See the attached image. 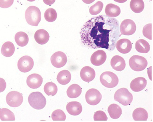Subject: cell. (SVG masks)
<instances>
[{"label":"cell","instance_id":"1","mask_svg":"<svg viewBox=\"0 0 153 122\" xmlns=\"http://www.w3.org/2000/svg\"><path fill=\"white\" fill-rule=\"evenodd\" d=\"M119 26L115 18L104 15L93 17L85 23L80 30L81 42L90 48L112 51L121 35Z\"/></svg>","mask_w":153,"mask_h":122},{"label":"cell","instance_id":"2","mask_svg":"<svg viewBox=\"0 0 153 122\" xmlns=\"http://www.w3.org/2000/svg\"><path fill=\"white\" fill-rule=\"evenodd\" d=\"M25 18L28 25L33 26H38L41 19L40 9L34 6L28 7L25 12Z\"/></svg>","mask_w":153,"mask_h":122},{"label":"cell","instance_id":"3","mask_svg":"<svg viewBox=\"0 0 153 122\" xmlns=\"http://www.w3.org/2000/svg\"><path fill=\"white\" fill-rule=\"evenodd\" d=\"M28 102L31 107L36 110L42 109L46 103V98L42 93L39 92L30 93L28 97Z\"/></svg>","mask_w":153,"mask_h":122},{"label":"cell","instance_id":"4","mask_svg":"<svg viewBox=\"0 0 153 122\" xmlns=\"http://www.w3.org/2000/svg\"><path fill=\"white\" fill-rule=\"evenodd\" d=\"M114 98L115 101L121 104L126 106L130 104L133 100V95L126 88H121L115 93Z\"/></svg>","mask_w":153,"mask_h":122},{"label":"cell","instance_id":"5","mask_svg":"<svg viewBox=\"0 0 153 122\" xmlns=\"http://www.w3.org/2000/svg\"><path fill=\"white\" fill-rule=\"evenodd\" d=\"M101 83L106 87L111 88L115 87L119 83V79L117 75L110 71L103 73L100 76Z\"/></svg>","mask_w":153,"mask_h":122},{"label":"cell","instance_id":"6","mask_svg":"<svg viewBox=\"0 0 153 122\" xmlns=\"http://www.w3.org/2000/svg\"><path fill=\"white\" fill-rule=\"evenodd\" d=\"M129 63L131 68L136 71H143L148 65L147 60L143 57L138 55H134L131 57Z\"/></svg>","mask_w":153,"mask_h":122},{"label":"cell","instance_id":"7","mask_svg":"<svg viewBox=\"0 0 153 122\" xmlns=\"http://www.w3.org/2000/svg\"><path fill=\"white\" fill-rule=\"evenodd\" d=\"M8 105L12 107H17L22 104L23 98L21 93L16 91H12L8 93L6 98Z\"/></svg>","mask_w":153,"mask_h":122},{"label":"cell","instance_id":"8","mask_svg":"<svg viewBox=\"0 0 153 122\" xmlns=\"http://www.w3.org/2000/svg\"><path fill=\"white\" fill-rule=\"evenodd\" d=\"M102 95L99 91L94 88L88 90L85 95L87 102L92 106L98 104L102 100Z\"/></svg>","mask_w":153,"mask_h":122},{"label":"cell","instance_id":"9","mask_svg":"<svg viewBox=\"0 0 153 122\" xmlns=\"http://www.w3.org/2000/svg\"><path fill=\"white\" fill-rule=\"evenodd\" d=\"M18 67L20 71L26 73L32 70L34 65L33 59L29 56H25L20 58L18 62Z\"/></svg>","mask_w":153,"mask_h":122},{"label":"cell","instance_id":"10","mask_svg":"<svg viewBox=\"0 0 153 122\" xmlns=\"http://www.w3.org/2000/svg\"><path fill=\"white\" fill-rule=\"evenodd\" d=\"M136 26L133 21L127 19L123 21L120 26L121 35L129 36L135 32Z\"/></svg>","mask_w":153,"mask_h":122},{"label":"cell","instance_id":"11","mask_svg":"<svg viewBox=\"0 0 153 122\" xmlns=\"http://www.w3.org/2000/svg\"><path fill=\"white\" fill-rule=\"evenodd\" d=\"M51 60L53 66L57 68H60L66 64L67 58L65 54L59 51L53 54L51 57Z\"/></svg>","mask_w":153,"mask_h":122},{"label":"cell","instance_id":"12","mask_svg":"<svg viewBox=\"0 0 153 122\" xmlns=\"http://www.w3.org/2000/svg\"><path fill=\"white\" fill-rule=\"evenodd\" d=\"M107 57V54L105 51L98 50L92 54L91 57V62L94 65L100 66L105 63Z\"/></svg>","mask_w":153,"mask_h":122},{"label":"cell","instance_id":"13","mask_svg":"<svg viewBox=\"0 0 153 122\" xmlns=\"http://www.w3.org/2000/svg\"><path fill=\"white\" fill-rule=\"evenodd\" d=\"M43 78L40 75L33 74H31L27 78V84L28 87L33 89L40 87L43 83Z\"/></svg>","mask_w":153,"mask_h":122},{"label":"cell","instance_id":"14","mask_svg":"<svg viewBox=\"0 0 153 122\" xmlns=\"http://www.w3.org/2000/svg\"><path fill=\"white\" fill-rule=\"evenodd\" d=\"M115 46L119 52L126 54L129 53L131 50L132 43L128 39H123L117 42Z\"/></svg>","mask_w":153,"mask_h":122},{"label":"cell","instance_id":"15","mask_svg":"<svg viewBox=\"0 0 153 122\" xmlns=\"http://www.w3.org/2000/svg\"><path fill=\"white\" fill-rule=\"evenodd\" d=\"M147 84L146 79L143 77H138L132 80L130 86L133 92H138L143 90L146 87Z\"/></svg>","mask_w":153,"mask_h":122},{"label":"cell","instance_id":"16","mask_svg":"<svg viewBox=\"0 0 153 122\" xmlns=\"http://www.w3.org/2000/svg\"><path fill=\"white\" fill-rule=\"evenodd\" d=\"M95 75L94 70L88 66L84 67L80 72V76L82 80L87 82L92 81L94 79Z\"/></svg>","mask_w":153,"mask_h":122},{"label":"cell","instance_id":"17","mask_svg":"<svg viewBox=\"0 0 153 122\" xmlns=\"http://www.w3.org/2000/svg\"><path fill=\"white\" fill-rule=\"evenodd\" d=\"M111 65L112 68L118 71H121L125 69L126 61L121 57L118 55L114 56L111 61Z\"/></svg>","mask_w":153,"mask_h":122},{"label":"cell","instance_id":"18","mask_svg":"<svg viewBox=\"0 0 153 122\" xmlns=\"http://www.w3.org/2000/svg\"><path fill=\"white\" fill-rule=\"evenodd\" d=\"M50 35L47 31L43 29L37 30L35 32L34 38L36 42L40 45H44L48 42Z\"/></svg>","mask_w":153,"mask_h":122},{"label":"cell","instance_id":"19","mask_svg":"<svg viewBox=\"0 0 153 122\" xmlns=\"http://www.w3.org/2000/svg\"><path fill=\"white\" fill-rule=\"evenodd\" d=\"M66 110L70 115L77 116L80 115L82 111V108L81 103L77 102L69 103L66 106Z\"/></svg>","mask_w":153,"mask_h":122},{"label":"cell","instance_id":"20","mask_svg":"<svg viewBox=\"0 0 153 122\" xmlns=\"http://www.w3.org/2000/svg\"><path fill=\"white\" fill-rule=\"evenodd\" d=\"M106 15L108 17H115L120 14L121 10L120 8L117 5L112 4L107 5L105 10Z\"/></svg>","mask_w":153,"mask_h":122},{"label":"cell","instance_id":"21","mask_svg":"<svg viewBox=\"0 0 153 122\" xmlns=\"http://www.w3.org/2000/svg\"><path fill=\"white\" fill-rule=\"evenodd\" d=\"M133 117L135 121H147L149 115L146 110L143 108H139L134 110Z\"/></svg>","mask_w":153,"mask_h":122},{"label":"cell","instance_id":"22","mask_svg":"<svg viewBox=\"0 0 153 122\" xmlns=\"http://www.w3.org/2000/svg\"><path fill=\"white\" fill-rule=\"evenodd\" d=\"M71 72L66 70H63L59 72L57 77L58 82L62 85L68 84L71 81Z\"/></svg>","mask_w":153,"mask_h":122},{"label":"cell","instance_id":"23","mask_svg":"<svg viewBox=\"0 0 153 122\" xmlns=\"http://www.w3.org/2000/svg\"><path fill=\"white\" fill-rule=\"evenodd\" d=\"M15 48L14 44L11 42H7L2 45L1 49V53L4 56L10 57L14 54Z\"/></svg>","mask_w":153,"mask_h":122},{"label":"cell","instance_id":"24","mask_svg":"<svg viewBox=\"0 0 153 122\" xmlns=\"http://www.w3.org/2000/svg\"><path fill=\"white\" fill-rule=\"evenodd\" d=\"M108 111L110 117L113 119L119 118L122 113V110L120 106L114 103L109 106Z\"/></svg>","mask_w":153,"mask_h":122},{"label":"cell","instance_id":"25","mask_svg":"<svg viewBox=\"0 0 153 122\" xmlns=\"http://www.w3.org/2000/svg\"><path fill=\"white\" fill-rule=\"evenodd\" d=\"M82 92L81 87L78 85L74 84L69 87L67 90V94L69 98H74L79 97Z\"/></svg>","mask_w":153,"mask_h":122},{"label":"cell","instance_id":"26","mask_svg":"<svg viewBox=\"0 0 153 122\" xmlns=\"http://www.w3.org/2000/svg\"><path fill=\"white\" fill-rule=\"evenodd\" d=\"M15 40L18 45L20 47H24L27 45L29 41V38L25 33L19 32L15 35Z\"/></svg>","mask_w":153,"mask_h":122},{"label":"cell","instance_id":"27","mask_svg":"<svg viewBox=\"0 0 153 122\" xmlns=\"http://www.w3.org/2000/svg\"><path fill=\"white\" fill-rule=\"evenodd\" d=\"M135 48L138 52L141 53H147L150 50L149 43L146 40L140 39L136 43Z\"/></svg>","mask_w":153,"mask_h":122},{"label":"cell","instance_id":"28","mask_svg":"<svg viewBox=\"0 0 153 122\" xmlns=\"http://www.w3.org/2000/svg\"><path fill=\"white\" fill-rule=\"evenodd\" d=\"M130 7L132 11L136 13H139L143 11L144 3L143 0H131Z\"/></svg>","mask_w":153,"mask_h":122},{"label":"cell","instance_id":"29","mask_svg":"<svg viewBox=\"0 0 153 122\" xmlns=\"http://www.w3.org/2000/svg\"><path fill=\"white\" fill-rule=\"evenodd\" d=\"M0 118L2 121H15V119L14 113L5 108L0 110Z\"/></svg>","mask_w":153,"mask_h":122},{"label":"cell","instance_id":"30","mask_svg":"<svg viewBox=\"0 0 153 122\" xmlns=\"http://www.w3.org/2000/svg\"><path fill=\"white\" fill-rule=\"evenodd\" d=\"M44 90L48 95L54 96L58 92V87L54 83L50 82L47 83L45 85Z\"/></svg>","mask_w":153,"mask_h":122},{"label":"cell","instance_id":"31","mask_svg":"<svg viewBox=\"0 0 153 122\" xmlns=\"http://www.w3.org/2000/svg\"><path fill=\"white\" fill-rule=\"evenodd\" d=\"M44 17L47 21L50 22H53L56 19L57 14L55 10L50 8L46 10Z\"/></svg>","mask_w":153,"mask_h":122},{"label":"cell","instance_id":"32","mask_svg":"<svg viewBox=\"0 0 153 122\" xmlns=\"http://www.w3.org/2000/svg\"><path fill=\"white\" fill-rule=\"evenodd\" d=\"M51 118L53 121H65L66 116L63 111L58 109L53 112Z\"/></svg>","mask_w":153,"mask_h":122},{"label":"cell","instance_id":"33","mask_svg":"<svg viewBox=\"0 0 153 122\" xmlns=\"http://www.w3.org/2000/svg\"><path fill=\"white\" fill-rule=\"evenodd\" d=\"M103 7L102 2L98 1L90 7L89 12L91 14L96 15L100 13L102 11Z\"/></svg>","mask_w":153,"mask_h":122},{"label":"cell","instance_id":"34","mask_svg":"<svg viewBox=\"0 0 153 122\" xmlns=\"http://www.w3.org/2000/svg\"><path fill=\"white\" fill-rule=\"evenodd\" d=\"M143 33L145 37L150 40L152 39V24H148L145 25L143 30Z\"/></svg>","mask_w":153,"mask_h":122},{"label":"cell","instance_id":"35","mask_svg":"<svg viewBox=\"0 0 153 122\" xmlns=\"http://www.w3.org/2000/svg\"><path fill=\"white\" fill-rule=\"evenodd\" d=\"M94 121H107L108 117L103 111H98L94 114Z\"/></svg>","mask_w":153,"mask_h":122},{"label":"cell","instance_id":"36","mask_svg":"<svg viewBox=\"0 0 153 122\" xmlns=\"http://www.w3.org/2000/svg\"><path fill=\"white\" fill-rule=\"evenodd\" d=\"M14 0H0V7L2 8H7L12 6Z\"/></svg>","mask_w":153,"mask_h":122},{"label":"cell","instance_id":"37","mask_svg":"<svg viewBox=\"0 0 153 122\" xmlns=\"http://www.w3.org/2000/svg\"><path fill=\"white\" fill-rule=\"evenodd\" d=\"M6 87V83L5 80L0 78V93L4 91Z\"/></svg>","mask_w":153,"mask_h":122},{"label":"cell","instance_id":"38","mask_svg":"<svg viewBox=\"0 0 153 122\" xmlns=\"http://www.w3.org/2000/svg\"><path fill=\"white\" fill-rule=\"evenodd\" d=\"M43 1L45 4L51 6L55 2L56 0H43Z\"/></svg>","mask_w":153,"mask_h":122},{"label":"cell","instance_id":"39","mask_svg":"<svg viewBox=\"0 0 153 122\" xmlns=\"http://www.w3.org/2000/svg\"><path fill=\"white\" fill-rule=\"evenodd\" d=\"M82 1L85 4H89L94 2L95 0H82Z\"/></svg>","mask_w":153,"mask_h":122},{"label":"cell","instance_id":"40","mask_svg":"<svg viewBox=\"0 0 153 122\" xmlns=\"http://www.w3.org/2000/svg\"><path fill=\"white\" fill-rule=\"evenodd\" d=\"M114 1L119 3H123L126 2L128 0H114Z\"/></svg>","mask_w":153,"mask_h":122},{"label":"cell","instance_id":"41","mask_svg":"<svg viewBox=\"0 0 153 122\" xmlns=\"http://www.w3.org/2000/svg\"><path fill=\"white\" fill-rule=\"evenodd\" d=\"M27 1H28L33 2L35 1L36 0H27Z\"/></svg>","mask_w":153,"mask_h":122}]
</instances>
